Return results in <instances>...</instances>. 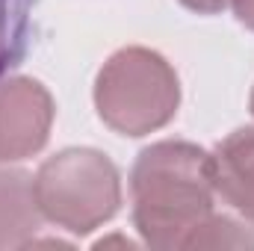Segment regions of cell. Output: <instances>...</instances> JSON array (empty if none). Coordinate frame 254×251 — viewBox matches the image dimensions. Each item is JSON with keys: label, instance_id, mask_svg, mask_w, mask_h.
<instances>
[{"label": "cell", "instance_id": "9c48e42d", "mask_svg": "<svg viewBox=\"0 0 254 251\" xmlns=\"http://www.w3.org/2000/svg\"><path fill=\"white\" fill-rule=\"evenodd\" d=\"M234 15L240 24H246L249 30H254V0H231Z\"/></svg>", "mask_w": 254, "mask_h": 251}, {"label": "cell", "instance_id": "5b68a950", "mask_svg": "<svg viewBox=\"0 0 254 251\" xmlns=\"http://www.w3.org/2000/svg\"><path fill=\"white\" fill-rule=\"evenodd\" d=\"M213 187L246 222L254 225V127L234 130L210 154Z\"/></svg>", "mask_w": 254, "mask_h": 251}, {"label": "cell", "instance_id": "3957f363", "mask_svg": "<svg viewBox=\"0 0 254 251\" xmlns=\"http://www.w3.org/2000/svg\"><path fill=\"white\" fill-rule=\"evenodd\" d=\"M33 195L42 219L83 237L119 213L122 178L107 154L65 148L42 163L33 178Z\"/></svg>", "mask_w": 254, "mask_h": 251}, {"label": "cell", "instance_id": "7a4b0ae2", "mask_svg": "<svg viewBox=\"0 0 254 251\" xmlns=\"http://www.w3.org/2000/svg\"><path fill=\"white\" fill-rule=\"evenodd\" d=\"M181 83L175 68L157 51L122 48L95 80V107L101 122L122 136H145L178 116Z\"/></svg>", "mask_w": 254, "mask_h": 251}, {"label": "cell", "instance_id": "52a82bcc", "mask_svg": "<svg viewBox=\"0 0 254 251\" xmlns=\"http://www.w3.org/2000/svg\"><path fill=\"white\" fill-rule=\"evenodd\" d=\"M219 246L222 249H254V237L234 219L207 216L187 243V249H219Z\"/></svg>", "mask_w": 254, "mask_h": 251}, {"label": "cell", "instance_id": "ba28073f", "mask_svg": "<svg viewBox=\"0 0 254 251\" xmlns=\"http://www.w3.org/2000/svg\"><path fill=\"white\" fill-rule=\"evenodd\" d=\"M187 9L192 12H198V15H216V12H222L231 0H181Z\"/></svg>", "mask_w": 254, "mask_h": 251}, {"label": "cell", "instance_id": "277c9868", "mask_svg": "<svg viewBox=\"0 0 254 251\" xmlns=\"http://www.w3.org/2000/svg\"><path fill=\"white\" fill-rule=\"evenodd\" d=\"M54 98L33 77H9L0 83V163L39 154L51 136Z\"/></svg>", "mask_w": 254, "mask_h": 251}, {"label": "cell", "instance_id": "30bf717a", "mask_svg": "<svg viewBox=\"0 0 254 251\" xmlns=\"http://www.w3.org/2000/svg\"><path fill=\"white\" fill-rule=\"evenodd\" d=\"M252 113H254V89H252Z\"/></svg>", "mask_w": 254, "mask_h": 251}, {"label": "cell", "instance_id": "8992f818", "mask_svg": "<svg viewBox=\"0 0 254 251\" xmlns=\"http://www.w3.org/2000/svg\"><path fill=\"white\" fill-rule=\"evenodd\" d=\"M39 207L33 195V178L27 172L0 169V249L30 246L39 231Z\"/></svg>", "mask_w": 254, "mask_h": 251}, {"label": "cell", "instance_id": "6da1fadb", "mask_svg": "<svg viewBox=\"0 0 254 251\" xmlns=\"http://www.w3.org/2000/svg\"><path fill=\"white\" fill-rule=\"evenodd\" d=\"M133 225L151 249H187L198 225L213 216V163L192 142L145 148L130 175Z\"/></svg>", "mask_w": 254, "mask_h": 251}]
</instances>
